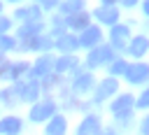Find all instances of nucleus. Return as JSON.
I'll return each instance as SVG.
<instances>
[{
	"label": "nucleus",
	"instance_id": "f257e3e1",
	"mask_svg": "<svg viewBox=\"0 0 149 135\" xmlns=\"http://www.w3.org/2000/svg\"><path fill=\"white\" fill-rule=\"evenodd\" d=\"M105 61H112V49H109V47H98V49H93L91 56H88V65H91V68H95V65H100V63H105Z\"/></svg>",
	"mask_w": 149,
	"mask_h": 135
},
{
	"label": "nucleus",
	"instance_id": "f03ea898",
	"mask_svg": "<svg viewBox=\"0 0 149 135\" xmlns=\"http://www.w3.org/2000/svg\"><path fill=\"white\" fill-rule=\"evenodd\" d=\"M133 105H135V100H133V95H121V98H116V102H114V114L116 116H128V112L133 109Z\"/></svg>",
	"mask_w": 149,
	"mask_h": 135
},
{
	"label": "nucleus",
	"instance_id": "7ed1b4c3",
	"mask_svg": "<svg viewBox=\"0 0 149 135\" xmlns=\"http://www.w3.org/2000/svg\"><path fill=\"white\" fill-rule=\"evenodd\" d=\"M51 114H54V102H51V100H44V102H40V105L33 107L30 119H33V121H42V119H47V116H51Z\"/></svg>",
	"mask_w": 149,
	"mask_h": 135
},
{
	"label": "nucleus",
	"instance_id": "20e7f679",
	"mask_svg": "<svg viewBox=\"0 0 149 135\" xmlns=\"http://www.w3.org/2000/svg\"><path fill=\"white\" fill-rule=\"evenodd\" d=\"M147 72H149V70H147V65H144V63H135V65L126 68V72H123V74L135 84V81H144V79H147Z\"/></svg>",
	"mask_w": 149,
	"mask_h": 135
},
{
	"label": "nucleus",
	"instance_id": "39448f33",
	"mask_svg": "<svg viewBox=\"0 0 149 135\" xmlns=\"http://www.w3.org/2000/svg\"><path fill=\"white\" fill-rule=\"evenodd\" d=\"M95 16H98L102 23H116V16H119V12H116V7L107 5V7H100V9L95 12Z\"/></svg>",
	"mask_w": 149,
	"mask_h": 135
},
{
	"label": "nucleus",
	"instance_id": "423d86ee",
	"mask_svg": "<svg viewBox=\"0 0 149 135\" xmlns=\"http://www.w3.org/2000/svg\"><path fill=\"white\" fill-rule=\"evenodd\" d=\"M128 37H130V33H128L126 26H114L112 28V42H114V47H123L128 42Z\"/></svg>",
	"mask_w": 149,
	"mask_h": 135
},
{
	"label": "nucleus",
	"instance_id": "0eeeda50",
	"mask_svg": "<svg viewBox=\"0 0 149 135\" xmlns=\"http://www.w3.org/2000/svg\"><path fill=\"white\" fill-rule=\"evenodd\" d=\"M19 128H21V121H19V119H14V116H9V119H2V121H0V133H5V135H16V133H19Z\"/></svg>",
	"mask_w": 149,
	"mask_h": 135
},
{
	"label": "nucleus",
	"instance_id": "6e6552de",
	"mask_svg": "<svg viewBox=\"0 0 149 135\" xmlns=\"http://www.w3.org/2000/svg\"><path fill=\"white\" fill-rule=\"evenodd\" d=\"M77 135H98V119H95V116H86V119L81 121Z\"/></svg>",
	"mask_w": 149,
	"mask_h": 135
},
{
	"label": "nucleus",
	"instance_id": "1a4fd4ad",
	"mask_svg": "<svg viewBox=\"0 0 149 135\" xmlns=\"http://www.w3.org/2000/svg\"><path fill=\"white\" fill-rule=\"evenodd\" d=\"M77 42H79V44H84V47H91V44L100 42V30H98V28H86V30H84V35H81Z\"/></svg>",
	"mask_w": 149,
	"mask_h": 135
},
{
	"label": "nucleus",
	"instance_id": "9d476101",
	"mask_svg": "<svg viewBox=\"0 0 149 135\" xmlns=\"http://www.w3.org/2000/svg\"><path fill=\"white\" fill-rule=\"evenodd\" d=\"M65 133V119L63 116H54L51 123L47 126V135H63Z\"/></svg>",
	"mask_w": 149,
	"mask_h": 135
},
{
	"label": "nucleus",
	"instance_id": "9b49d317",
	"mask_svg": "<svg viewBox=\"0 0 149 135\" xmlns=\"http://www.w3.org/2000/svg\"><path fill=\"white\" fill-rule=\"evenodd\" d=\"M116 91V79H105L102 84H100V88H98V100H102V98H107V95H112Z\"/></svg>",
	"mask_w": 149,
	"mask_h": 135
},
{
	"label": "nucleus",
	"instance_id": "f8f14e48",
	"mask_svg": "<svg viewBox=\"0 0 149 135\" xmlns=\"http://www.w3.org/2000/svg\"><path fill=\"white\" fill-rule=\"evenodd\" d=\"M72 28H86V23H88V16L84 14V12H74L72 16H70V21H68Z\"/></svg>",
	"mask_w": 149,
	"mask_h": 135
},
{
	"label": "nucleus",
	"instance_id": "ddd939ff",
	"mask_svg": "<svg viewBox=\"0 0 149 135\" xmlns=\"http://www.w3.org/2000/svg\"><path fill=\"white\" fill-rule=\"evenodd\" d=\"M19 93H21V98H23V100H33V98L37 95V84H35V81H28L26 86H21V88H19Z\"/></svg>",
	"mask_w": 149,
	"mask_h": 135
},
{
	"label": "nucleus",
	"instance_id": "4468645a",
	"mask_svg": "<svg viewBox=\"0 0 149 135\" xmlns=\"http://www.w3.org/2000/svg\"><path fill=\"white\" fill-rule=\"evenodd\" d=\"M51 47V42L47 40V37H35L33 42H28V44H23L21 49H49Z\"/></svg>",
	"mask_w": 149,
	"mask_h": 135
},
{
	"label": "nucleus",
	"instance_id": "2eb2a0df",
	"mask_svg": "<svg viewBox=\"0 0 149 135\" xmlns=\"http://www.w3.org/2000/svg\"><path fill=\"white\" fill-rule=\"evenodd\" d=\"M144 51H147V40H144V37H137V40L130 44V54H133V56H142Z\"/></svg>",
	"mask_w": 149,
	"mask_h": 135
},
{
	"label": "nucleus",
	"instance_id": "dca6fc26",
	"mask_svg": "<svg viewBox=\"0 0 149 135\" xmlns=\"http://www.w3.org/2000/svg\"><path fill=\"white\" fill-rule=\"evenodd\" d=\"M42 28V23H37V21H30V23H26L23 28H21V37H33L37 30Z\"/></svg>",
	"mask_w": 149,
	"mask_h": 135
},
{
	"label": "nucleus",
	"instance_id": "f3484780",
	"mask_svg": "<svg viewBox=\"0 0 149 135\" xmlns=\"http://www.w3.org/2000/svg\"><path fill=\"white\" fill-rule=\"evenodd\" d=\"M58 47H61L63 51H72L74 47H79V42H77L74 37H70V35H63V37H61V42H58Z\"/></svg>",
	"mask_w": 149,
	"mask_h": 135
},
{
	"label": "nucleus",
	"instance_id": "a211bd4d",
	"mask_svg": "<svg viewBox=\"0 0 149 135\" xmlns=\"http://www.w3.org/2000/svg\"><path fill=\"white\" fill-rule=\"evenodd\" d=\"M51 61H54V58H49V56L40 58V61H37V65H35V74H47V72H49V68H51Z\"/></svg>",
	"mask_w": 149,
	"mask_h": 135
},
{
	"label": "nucleus",
	"instance_id": "6ab92c4d",
	"mask_svg": "<svg viewBox=\"0 0 149 135\" xmlns=\"http://www.w3.org/2000/svg\"><path fill=\"white\" fill-rule=\"evenodd\" d=\"M70 68H74V58H72V56H63L61 61H56V70H58V72H65V70H70Z\"/></svg>",
	"mask_w": 149,
	"mask_h": 135
},
{
	"label": "nucleus",
	"instance_id": "aec40b11",
	"mask_svg": "<svg viewBox=\"0 0 149 135\" xmlns=\"http://www.w3.org/2000/svg\"><path fill=\"white\" fill-rule=\"evenodd\" d=\"M37 14H40V7H30V9H19V12H16V16L23 19V21H26V19H33V21H35Z\"/></svg>",
	"mask_w": 149,
	"mask_h": 135
},
{
	"label": "nucleus",
	"instance_id": "412c9836",
	"mask_svg": "<svg viewBox=\"0 0 149 135\" xmlns=\"http://www.w3.org/2000/svg\"><path fill=\"white\" fill-rule=\"evenodd\" d=\"M88 86H91V74H79L77 81H74V88L77 91H86Z\"/></svg>",
	"mask_w": 149,
	"mask_h": 135
},
{
	"label": "nucleus",
	"instance_id": "4be33fe9",
	"mask_svg": "<svg viewBox=\"0 0 149 135\" xmlns=\"http://www.w3.org/2000/svg\"><path fill=\"white\" fill-rule=\"evenodd\" d=\"M79 7H81V0H65L61 5L63 12H79Z\"/></svg>",
	"mask_w": 149,
	"mask_h": 135
},
{
	"label": "nucleus",
	"instance_id": "5701e85b",
	"mask_svg": "<svg viewBox=\"0 0 149 135\" xmlns=\"http://www.w3.org/2000/svg\"><path fill=\"white\" fill-rule=\"evenodd\" d=\"M26 72H28V65H26V63H19V65L12 68V77H14V79H21Z\"/></svg>",
	"mask_w": 149,
	"mask_h": 135
},
{
	"label": "nucleus",
	"instance_id": "b1692460",
	"mask_svg": "<svg viewBox=\"0 0 149 135\" xmlns=\"http://www.w3.org/2000/svg\"><path fill=\"white\" fill-rule=\"evenodd\" d=\"M12 47H14V40H12V37H7V35H0V51L12 49Z\"/></svg>",
	"mask_w": 149,
	"mask_h": 135
},
{
	"label": "nucleus",
	"instance_id": "393cba45",
	"mask_svg": "<svg viewBox=\"0 0 149 135\" xmlns=\"http://www.w3.org/2000/svg\"><path fill=\"white\" fill-rule=\"evenodd\" d=\"M126 68H128V65H126L123 61H116V63L112 65V74H123V72H126Z\"/></svg>",
	"mask_w": 149,
	"mask_h": 135
},
{
	"label": "nucleus",
	"instance_id": "a878e982",
	"mask_svg": "<svg viewBox=\"0 0 149 135\" xmlns=\"http://www.w3.org/2000/svg\"><path fill=\"white\" fill-rule=\"evenodd\" d=\"M147 98H149V93H142V95H140V102H137V105H140V107H147V102H149Z\"/></svg>",
	"mask_w": 149,
	"mask_h": 135
},
{
	"label": "nucleus",
	"instance_id": "bb28decb",
	"mask_svg": "<svg viewBox=\"0 0 149 135\" xmlns=\"http://www.w3.org/2000/svg\"><path fill=\"white\" fill-rule=\"evenodd\" d=\"M56 2H58V0H40V5H42V7H54Z\"/></svg>",
	"mask_w": 149,
	"mask_h": 135
},
{
	"label": "nucleus",
	"instance_id": "cd10ccee",
	"mask_svg": "<svg viewBox=\"0 0 149 135\" xmlns=\"http://www.w3.org/2000/svg\"><path fill=\"white\" fill-rule=\"evenodd\" d=\"M140 133H142V135H147V133H149V121H142V128H140Z\"/></svg>",
	"mask_w": 149,
	"mask_h": 135
},
{
	"label": "nucleus",
	"instance_id": "c85d7f7f",
	"mask_svg": "<svg viewBox=\"0 0 149 135\" xmlns=\"http://www.w3.org/2000/svg\"><path fill=\"white\" fill-rule=\"evenodd\" d=\"M7 28H9V21H7V19H0V33L7 30Z\"/></svg>",
	"mask_w": 149,
	"mask_h": 135
},
{
	"label": "nucleus",
	"instance_id": "c756f323",
	"mask_svg": "<svg viewBox=\"0 0 149 135\" xmlns=\"http://www.w3.org/2000/svg\"><path fill=\"white\" fill-rule=\"evenodd\" d=\"M5 70H7V61H5V58H2V56H0V74H2V72H5Z\"/></svg>",
	"mask_w": 149,
	"mask_h": 135
},
{
	"label": "nucleus",
	"instance_id": "7c9ffc66",
	"mask_svg": "<svg viewBox=\"0 0 149 135\" xmlns=\"http://www.w3.org/2000/svg\"><path fill=\"white\" fill-rule=\"evenodd\" d=\"M123 2H126V5H133V2H135V0H123Z\"/></svg>",
	"mask_w": 149,
	"mask_h": 135
},
{
	"label": "nucleus",
	"instance_id": "2f4dec72",
	"mask_svg": "<svg viewBox=\"0 0 149 135\" xmlns=\"http://www.w3.org/2000/svg\"><path fill=\"white\" fill-rule=\"evenodd\" d=\"M102 135H114V133H112V130H105V133H102Z\"/></svg>",
	"mask_w": 149,
	"mask_h": 135
},
{
	"label": "nucleus",
	"instance_id": "473e14b6",
	"mask_svg": "<svg viewBox=\"0 0 149 135\" xmlns=\"http://www.w3.org/2000/svg\"><path fill=\"white\" fill-rule=\"evenodd\" d=\"M105 2H107V5H112V2H116V0H105Z\"/></svg>",
	"mask_w": 149,
	"mask_h": 135
}]
</instances>
